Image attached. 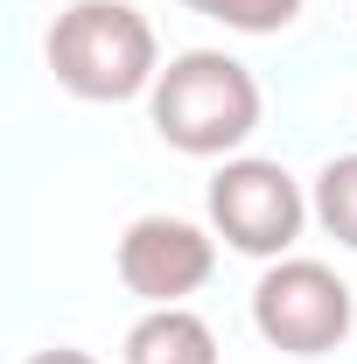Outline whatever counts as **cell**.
<instances>
[{
    "instance_id": "7a4b0ae2",
    "label": "cell",
    "mask_w": 357,
    "mask_h": 364,
    "mask_svg": "<svg viewBox=\"0 0 357 364\" xmlns=\"http://www.w3.org/2000/svg\"><path fill=\"white\" fill-rule=\"evenodd\" d=\"M43 56L56 85L85 105H127L161 77V43L154 21L134 0H70L43 36Z\"/></svg>"
},
{
    "instance_id": "3957f363",
    "label": "cell",
    "mask_w": 357,
    "mask_h": 364,
    "mask_svg": "<svg viewBox=\"0 0 357 364\" xmlns=\"http://www.w3.org/2000/svg\"><path fill=\"white\" fill-rule=\"evenodd\" d=\"M252 329L280 358H329L351 336V287L322 259H267L252 287Z\"/></svg>"
},
{
    "instance_id": "ba28073f",
    "label": "cell",
    "mask_w": 357,
    "mask_h": 364,
    "mask_svg": "<svg viewBox=\"0 0 357 364\" xmlns=\"http://www.w3.org/2000/svg\"><path fill=\"white\" fill-rule=\"evenodd\" d=\"M189 14H211L224 28H238V36H280L294 14H302V0H182Z\"/></svg>"
},
{
    "instance_id": "9c48e42d",
    "label": "cell",
    "mask_w": 357,
    "mask_h": 364,
    "mask_svg": "<svg viewBox=\"0 0 357 364\" xmlns=\"http://www.w3.org/2000/svg\"><path fill=\"white\" fill-rule=\"evenodd\" d=\"M28 364H98L91 350H78V343H49V350H36Z\"/></svg>"
},
{
    "instance_id": "6da1fadb",
    "label": "cell",
    "mask_w": 357,
    "mask_h": 364,
    "mask_svg": "<svg viewBox=\"0 0 357 364\" xmlns=\"http://www.w3.org/2000/svg\"><path fill=\"white\" fill-rule=\"evenodd\" d=\"M260 77L224 56V49H182L161 63V77L147 91V119L154 134L169 140L176 154H196V161H231L245 140L260 134Z\"/></svg>"
},
{
    "instance_id": "52a82bcc",
    "label": "cell",
    "mask_w": 357,
    "mask_h": 364,
    "mask_svg": "<svg viewBox=\"0 0 357 364\" xmlns=\"http://www.w3.org/2000/svg\"><path fill=\"white\" fill-rule=\"evenodd\" d=\"M315 218H322L329 238H343L357 252V154L322 161V176H315Z\"/></svg>"
},
{
    "instance_id": "277c9868",
    "label": "cell",
    "mask_w": 357,
    "mask_h": 364,
    "mask_svg": "<svg viewBox=\"0 0 357 364\" xmlns=\"http://www.w3.org/2000/svg\"><path fill=\"white\" fill-rule=\"evenodd\" d=\"M309 196L302 182L287 176L267 154H231L218 176H211V231H218L231 252H252V259H287V245L309 225Z\"/></svg>"
},
{
    "instance_id": "8992f818",
    "label": "cell",
    "mask_w": 357,
    "mask_h": 364,
    "mask_svg": "<svg viewBox=\"0 0 357 364\" xmlns=\"http://www.w3.org/2000/svg\"><path fill=\"white\" fill-rule=\"evenodd\" d=\"M127 364H218V329L196 316V309H147V316L127 329Z\"/></svg>"
},
{
    "instance_id": "5b68a950",
    "label": "cell",
    "mask_w": 357,
    "mask_h": 364,
    "mask_svg": "<svg viewBox=\"0 0 357 364\" xmlns=\"http://www.w3.org/2000/svg\"><path fill=\"white\" fill-rule=\"evenodd\" d=\"M119 280H127V294H140L147 309H169L182 294H196L211 267H218V238L203 225H189L176 210H147L134 225L119 231Z\"/></svg>"
}]
</instances>
